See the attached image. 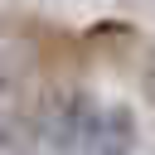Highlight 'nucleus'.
Instances as JSON below:
<instances>
[{
	"mask_svg": "<svg viewBox=\"0 0 155 155\" xmlns=\"http://www.w3.org/2000/svg\"><path fill=\"white\" fill-rule=\"evenodd\" d=\"M140 87H145V102L155 107V53H150V63H145V73H140Z\"/></svg>",
	"mask_w": 155,
	"mask_h": 155,
	"instance_id": "nucleus-2",
	"label": "nucleus"
},
{
	"mask_svg": "<svg viewBox=\"0 0 155 155\" xmlns=\"http://www.w3.org/2000/svg\"><path fill=\"white\" fill-rule=\"evenodd\" d=\"M131 145H136V126H131V111H111L107 121H102V140H97V155H131Z\"/></svg>",
	"mask_w": 155,
	"mask_h": 155,
	"instance_id": "nucleus-1",
	"label": "nucleus"
}]
</instances>
